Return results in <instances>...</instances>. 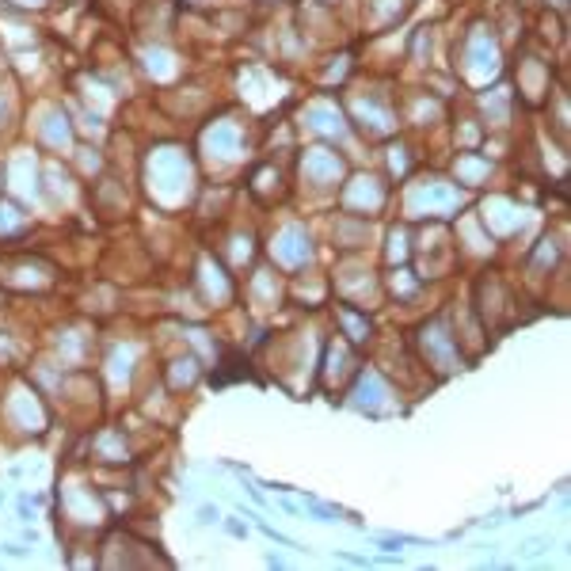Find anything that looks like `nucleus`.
I'll use <instances>...</instances> for the list:
<instances>
[{
	"mask_svg": "<svg viewBox=\"0 0 571 571\" xmlns=\"http://www.w3.org/2000/svg\"><path fill=\"white\" fill-rule=\"evenodd\" d=\"M198 522H202V526L217 522V506H202V510H198Z\"/></svg>",
	"mask_w": 571,
	"mask_h": 571,
	"instance_id": "1",
	"label": "nucleus"
},
{
	"mask_svg": "<svg viewBox=\"0 0 571 571\" xmlns=\"http://www.w3.org/2000/svg\"><path fill=\"white\" fill-rule=\"evenodd\" d=\"M229 533H232V537H244V533H248V529H244V526H240V522H229Z\"/></svg>",
	"mask_w": 571,
	"mask_h": 571,
	"instance_id": "2",
	"label": "nucleus"
}]
</instances>
